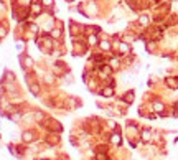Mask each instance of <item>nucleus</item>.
Instances as JSON below:
<instances>
[{"mask_svg": "<svg viewBox=\"0 0 178 160\" xmlns=\"http://www.w3.org/2000/svg\"><path fill=\"white\" fill-rule=\"evenodd\" d=\"M18 60H20V66L25 69V71H31V68L35 66L33 58H31L30 55H27V53H20Z\"/></svg>", "mask_w": 178, "mask_h": 160, "instance_id": "1", "label": "nucleus"}, {"mask_svg": "<svg viewBox=\"0 0 178 160\" xmlns=\"http://www.w3.org/2000/svg\"><path fill=\"white\" fill-rule=\"evenodd\" d=\"M43 5H41V2H33L30 5V15H33V17H40V15L43 13Z\"/></svg>", "mask_w": 178, "mask_h": 160, "instance_id": "2", "label": "nucleus"}, {"mask_svg": "<svg viewBox=\"0 0 178 160\" xmlns=\"http://www.w3.org/2000/svg\"><path fill=\"white\" fill-rule=\"evenodd\" d=\"M28 91L33 96H40L41 94V86H40V81H33V83L28 84Z\"/></svg>", "mask_w": 178, "mask_h": 160, "instance_id": "3", "label": "nucleus"}, {"mask_svg": "<svg viewBox=\"0 0 178 160\" xmlns=\"http://www.w3.org/2000/svg\"><path fill=\"white\" fill-rule=\"evenodd\" d=\"M2 81L3 83H17V76H15L13 71L5 69V71H3V76H2Z\"/></svg>", "mask_w": 178, "mask_h": 160, "instance_id": "4", "label": "nucleus"}, {"mask_svg": "<svg viewBox=\"0 0 178 160\" xmlns=\"http://www.w3.org/2000/svg\"><path fill=\"white\" fill-rule=\"evenodd\" d=\"M36 139V134L33 132V130H25V132L22 134V140L23 144H30V142H33Z\"/></svg>", "mask_w": 178, "mask_h": 160, "instance_id": "5", "label": "nucleus"}, {"mask_svg": "<svg viewBox=\"0 0 178 160\" xmlns=\"http://www.w3.org/2000/svg\"><path fill=\"white\" fill-rule=\"evenodd\" d=\"M48 35H50L51 38H53L55 42H56V40H59V38H61V36H63V28H59V27H55L53 30H51L50 33H48Z\"/></svg>", "mask_w": 178, "mask_h": 160, "instance_id": "6", "label": "nucleus"}, {"mask_svg": "<svg viewBox=\"0 0 178 160\" xmlns=\"http://www.w3.org/2000/svg\"><path fill=\"white\" fill-rule=\"evenodd\" d=\"M31 116H33V119H35L36 122H43L44 119H46V114H44L43 111H40V109L33 111V114H31Z\"/></svg>", "mask_w": 178, "mask_h": 160, "instance_id": "7", "label": "nucleus"}, {"mask_svg": "<svg viewBox=\"0 0 178 160\" xmlns=\"http://www.w3.org/2000/svg\"><path fill=\"white\" fill-rule=\"evenodd\" d=\"M101 94H102L104 97H111V96H114V86H112V84L106 86V88L101 91Z\"/></svg>", "mask_w": 178, "mask_h": 160, "instance_id": "8", "label": "nucleus"}, {"mask_svg": "<svg viewBox=\"0 0 178 160\" xmlns=\"http://www.w3.org/2000/svg\"><path fill=\"white\" fill-rule=\"evenodd\" d=\"M43 9H48L50 13H53V7H55V0H41Z\"/></svg>", "mask_w": 178, "mask_h": 160, "instance_id": "9", "label": "nucleus"}, {"mask_svg": "<svg viewBox=\"0 0 178 160\" xmlns=\"http://www.w3.org/2000/svg\"><path fill=\"white\" fill-rule=\"evenodd\" d=\"M111 142L114 144L116 147H119L120 144H122V139H120V134H117V132H114V134H112V135H111Z\"/></svg>", "mask_w": 178, "mask_h": 160, "instance_id": "10", "label": "nucleus"}, {"mask_svg": "<svg viewBox=\"0 0 178 160\" xmlns=\"http://www.w3.org/2000/svg\"><path fill=\"white\" fill-rule=\"evenodd\" d=\"M31 3H33V0H17V5L22 9H30Z\"/></svg>", "mask_w": 178, "mask_h": 160, "instance_id": "11", "label": "nucleus"}, {"mask_svg": "<svg viewBox=\"0 0 178 160\" xmlns=\"http://www.w3.org/2000/svg\"><path fill=\"white\" fill-rule=\"evenodd\" d=\"M124 102H127V104H132V101H134V91H127L124 94Z\"/></svg>", "mask_w": 178, "mask_h": 160, "instance_id": "12", "label": "nucleus"}, {"mask_svg": "<svg viewBox=\"0 0 178 160\" xmlns=\"http://www.w3.org/2000/svg\"><path fill=\"white\" fill-rule=\"evenodd\" d=\"M15 46H17V50H18L20 53H25V40L18 38V40H17V45H15Z\"/></svg>", "mask_w": 178, "mask_h": 160, "instance_id": "13", "label": "nucleus"}, {"mask_svg": "<svg viewBox=\"0 0 178 160\" xmlns=\"http://www.w3.org/2000/svg\"><path fill=\"white\" fill-rule=\"evenodd\" d=\"M7 33H9V28H7V25L0 23V40H3V38H5Z\"/></svg>", "mask_w": 178, "mask_h": 160, "instance_id": "14", "label": "nucleus"}, {"mask_svg": "<svg viewBox=\"0 0 178 160\" xmlns=\"http://www.w3.org/2000/svg\"><path fill=\"white\" fill-rule=\"evenodd\" d=\"M150 137H152V135H150V130H148V129H144V130H142V140H144V142H148V140H150Z\"/></svg>", "mask_w": 178, "mask_h": 160, "instance_id": "15", "label": "nucleus"}, {"mask_svg": "<svg viewBox=\"0 0 178 160\" xmlns=\"http://www.w3.org/2000/svg\"><path fill=\"white\" fill-rule=\"evenodd\" d=\"M163 107L165 106L162 104V102H155V104H153V109H155L157 112H160V114H163Z\"/></svg>", "mask_w": 178, "mask_h": 160, "instance_id": "16", "label": "nucleus"}, {"mask_svg": "<svg viewBox=\"0 0 178 160\" xmlns=\"http://www.w3.org/2000/svg\"><path fill=\"white\" fill-rule=\"evenodd\" d=\"M178 79H175V78H172V79H167V84L170 86V88H173V89H176L178 88V83H176Z\"/></svg>", "mask_w": 178, "mask_h": 160, "instance_id": "17", "label": "nucleus"}, {"mask_svg": "<svg viewBox=\"0 0 178 160\" xmlns=\"http://www.w3.org/2000/svg\"><path fill=\"white\" fill-rule=\"evenodd\" d=\"M119 48H120V53H122V55H125V53H129V45L127 43H120L119 45Z\"/></svg>", "mask_w": 178, "mask_h": 160, "instance_id": "18", "label": "nucleus"}, {"mask_svg": "<svg viewBox=\"0 0 178 160\" xmlns=\"http://www.w3.org/2000/svg\"><path fill=\"white\" fill-rule=\"evenodd\" d=\"M119 66H120L119 60H111V68L112 69H119Z\"/></svg>", "mask_w": 178, "mask_h": 160, "instance_id": "19", "label": "nucleus"}, {"mask_svg": "<svg viewBox=\"0 0 178 160\" xmlns=\"http://www.w3.org/2000/svg\"><path fill=\"white\" fill-rule=\"evenodd\" d=\"M96 43H98V36L96 35H89V45L92 46V45H96Z\"/></svg>", "mask_w": 178, "mask_h": 160, "instance_id": "20", "label": "nucleus"}, {"mask_svg": "<svg viewBox=\"0 0 178 160\" xmlns=\"http://www.w3.org/2000/svg\"><path fill=\"white\" fill-rule=\"evenodd\" d=\"M101 48H102V50H111V43L109 42H101Z\"/></svg>", "mask_w": 178, "mask_h": 160, "instance_id": "21", "label": "nucleus"}, {"mask_svg": "<svg viewBox=\"0 0 178 160\" xmlns=\"http://www.w3.org/2000/svg\"><path fill=\"white\" fill-rule=\"evenodd\" d=\"M96 160H109V158H107V155L102 152V154H98V155H96Z\"/></svg>", "mask_w": 178, "mask_h": 160, "instance_id": "22", "label": "nucleus"}, {"mask_svg": "<svg viewBox=\"0 0 178 160\" xmlns=\"http://www.w3.org/2000/svg\"><path fill=\"white\" fill-rule=\"evenodd\" d=\"M140 23H142V25H147V23H148V18L145 17V15H142V17H140Z\"/></svg>", "mask_w": 178, "mask_h": 160, "instance_id": "23", "label": "nucleus"}, {"mask_svg": "<svg viewBox=\"0 0 178 160\" xmlns=\"http://www.w3.org/2000/svg\"><path fill=\"white\" fill-rule=\"evenodd\" d=\"M36 160H44V158H36Z\"/></svg>", "mask_w": 178, "mask_h": 160, "instance_id": "24", "label": "nucleus"}]
</instances>
